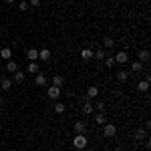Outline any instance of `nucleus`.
Instances as JSON below:
<instances>
[{"mask_svg": "<svg viewBox=\"0 0 151 151\" xmlns=\"http://www.w3.org/2000/svg\"><path fill=\"white\" fill-rule=\"evenodd\" d=\"M87 143H89V139H87L85 133H75V139H73V147L75 149H85Z\"/></svg>", "mask_w": 151, "mask_h": 151, "instance_id": "1", "label": "nucleus"}, {"mask_svg": "<svg viewBox=\"0 0 151 151\" xmlns=\"http://www.w3.org/2000/svg\"><path fill=\"white\" fill-rule=\"evenodd\" d=\"M47 95L52 99V101H58V99H60V95H63V91H60V87L50 85V87H48V91H47Z\"/></svg>", "mask_w": 151, "mask_h": 151, "instance_id": "2", "label": "nucleus"}, {"mask_svg": "<svg viewBox=\"0 0 151 151\" xmlns=\"http://www.w3.org/2000/svg\"><path fill=\"white\" fill-rule=\"evenodd\" d=\"M103 135H105V137H109V139L115 137V135H117V127H115V125H111V123H105V125H103Z\"/></svg>", "mask_w": 151, "mask_h": 151, "instance_id": "3", "label": "nucleus"}, {"mask_svg": "<svg viewBox=\"0 0 151 151\" xmlns=\"http://www.w3.org/2000/svg\"><path fill=\"white\" fill-rule=\"evenodd\" d=\"M127 63H129V55L125 50H119L115 55V65H127Z\"/></svg>", "mask_w": 151, "mask_h": 151, "instance_id": "4", "label": "nucleus"}, {"mask_svg": "<svg viewBox=\"0 0 151 151\" xmlns=\"http://www.w3.org/2000/svg\"><path fill=\"white\" fill-rule=\"evenodd\" d=\"M0 58H2V60H10L12 58V48L10 47H2L0 48Z\"/></svg>", "mask_w": 151, "mask_h": 151, "instance_id": "5", "label": "nucleus"}, {"mask_svg": "<svg viewBox=\"0 0 151 151\" xmlns=\"http://www.w3.org/2000/svg\"><path fill=\"white\" fill-rule=\"evenodd\" d=\"M0 89H2L4 93H6V91H10V89H12V79H10V77H4V79L0 81Z\"/></svg>", "mask_w": 151, "mask_h": 151, "instance_id": "6", "label": "nucleus"}, {"mask_svg": "<svg viewBox=\"0 0 151 151\" xmlns=\"http://www.w3.org/2000/svg\"><path fill=\"white\" fill-rule=\"evenodd\" d=\"M24 79H26V73H22L20 69L12 73V83H24Z\"/></svg>", "mask_w": 151, "mask_h": 151, "instance_id": "7", "label": "nucleus"}, {"mask_svg": "<svg viewBox=\"0 0 151 151\" xmlns=\"http://www.w3.org/2000/svg\"><path fill=\"white\" fill-rule=\"evenodd\" d=\"M97 97H99V87H89V89H87V99H89V101H93V99H97Z\"/></svg>", "mask_w": 151, "mask_h": 151, "instance_id": "8", "label": "nucleus"}, {"mask_svg": "<svg viewBox=\"0 0 151 151\" xmlns=\"http://www.w3.org/2000/svg\"><path fill=\"white\" fill-rule=\"evenodd\" d=\"M147 139V129L145 127H139L135 131V141H145Z\"/></svg>", "mask_w": 151, "mask_h": 151, "instance_id": "9", "label": "nucleus"}, {"mask_svg": "<svg viewBox=\"0 0 151 151\" xmlns=\"http://www.w3.org/2000/svg\"><path fill=\"white\" fill-rule=\"evenodd\" d=\"M93 111H95V105H93V101H89V99H87V101L83 103V113H85V115H91Z\"/></svg>", "mask_w": 151, "mask_h": 151, "instance_id": "10", "label": "nucleus"}, {"mask_svg": "<svg viewBox=\"0 0 151 151\" xmlns=\"http://www.w3.org/2000/svg\"><path fill=\"white\" fill-rule=\"evenodd\" d=\"M50 57H52V52H50L48 48H40V50H38V58H40V60H50Z\"/></svg>", "mask_w": 151, "mask_h": 151, "instance_id": "11", "label": "nucleus"}, {"mask_svg": "<svg viewBox=\"0 0 151 151\" xmlns=\"http://www.w3.org/2000/svg\"><path fill=\"white\" fill-rule=\"evenodd\" d=\"M6 70H8L10 75H12V73H16V70H18V63L12 60V58H10V60H6Z\"/></svg>", "mask_w": 151, "mask_h": 151, "instance_id": "12", "label": "nucleus"}, {"mask_svg": "<svg viewBox=\"0 0 151 151\" xmlns=\"http://www.w3.org/2000/svg\"><path fill=\"white\" fill-rule=\"evenodd\" d=\"M35 83L36 85H38V87H45V85H47V77H45V75H42V73H36V77H35Z\"/></svg>", "mask_w": 151, "mask_h": 151, "instance_id": "13", "label": "nucleus"}, {"mask_svg": "<svg viewBox=\"0 0 151 151\" xmlns=\"http://www.w3.org/2000/svg\"><path fill=\"white\" fill-rule=\"evenodd\" d=\"M87 131V123L85 121H75V133H85Z\"/></svg>", "mask_w": 151, "mask_h": 151, "instance_id": "14", "label": "nucleus"}, {"mask_svg": "<svg viewBox=\"0 0 151 151\" xmlns=\"http://www.w3.org/2000/svg\"><path fill=\"white\" fill-rule=\"evenodd\" d=\"M115 77H117V81L125 83V81H127V79H129V70H125V69H121V70H119V73H117V75H115Z\"/></svg>", "mask_w": 151, "mask_h": 151, "instance_id": "15", "label": "nucleus"}, {"mask_svg": "<svg viewBox=\"0 0 151 151\" xmlns=\"http://www.w3.org/2000/svg\"><path fill=\"white\" fill-rule=\"evenodd\" d=\"M147 89H149V79H145V81H139V83H137V91H141V93H147Z\"/></svg>", "mask_w": 151, "mask_h": 151, "instance_id": "16", "label": "nucleus"}, {"mask_svg": "<svg viewBox=\"0 0 151 151\" xmlns=\"http://www.w3.org/2000/svg\"><path fill=\"white\" fill-rule=\"evenodd\" d=\"M52 109H55V113H58V115H63V113L67 111V105H65V103H60V101H57Z\"/></svg>", "mask_w": 151, "mask_h": 151, "instance_id": "17", "label": "nucleus"}, {"mask_svg": "<svg viewBox=\"0 0 151 151\" xmlns=\"http://www.w3.org/2000/svg\"><path fill=\"white\" fill-rule=\"evenodd\" d=\"M95 123H97V125H105V123H107V117H105L103 111H99V113L95 115Z\"/></svg>", "mask_w": 151, "mask_h": 151, "instance_id": "18", "label": "nucleus"}, {"mask_svg": "<svg viewBox=\"0 0 151 151\" xmlns=\"http://www.w3.org/2000/svg\"><path fill=\"white\" fill-rule=\"evenodd\" d=\"M26 58L28 60H38V50L36 48H28L26 50Z\"/></svg>", "mask_w": 151, "mask_h": 151, "instance_id": "19", "label": "nucleus"}, {"mask_svg": "<svg viewBox=\"0 0 151 151\" xmlns=\"http://www.w3.org/2000/svg\"><path fill=\"white\" fill-rule=\"evenodd\" d=\"M143 70V63L141 60H133L131 63V73H141Z\"/></svg>", "mask_w": 151, "mask_h": 151, "instance_id": "20", "label": "nucleus"}, {"mask_svg": "<svg viewBox=\"0 0 151 151\" xmlns=\"http://www.w3.org/2000/svg\"><path fill=\"white\" fill-rule=\"evenodd\" d=\"M26 70H28L30 75H36V73H38V63H36V60H30L28 67H26Z\"/></svg>", "mask_w": 151, "mask_h": 151, "instance_id": "21", "label": "nucleus"}, {"mask_svg": "<svg viewBox=\"0 0 151 151\" xmlns=\"http://www.w3.org/2000/svg\"><path fill=\"white\" fill-rule=\"evenodd\" d=\"M81 58L83 60H91V58H93V50H91V48H83L81 50Z\"/></svg>", "mask_w": 151, "mask_h": 151, "instance_id": "22", "label": "nucleus"}, {"mask_svg": "<svg viewBox=\"0 0 151 151\" xmlns=\"http://www.w3.org/2000/svg\"><path fill=\"white\" fill-rule=\"evenodd\" d=\"M52 85L63 89V85H65V77H60V75H55V77H52Z\"/></svg>", "mask_w": 151, "mask_h": 151, "instance_id": "23", "label": "nucleus"}, {"mask_svg": "<svg viewBox=\"0 0 151 151\" xmlns=\"http://www.w3.org/2000/svg\"><path fill=\"white\" fill-rule=\"evenodd\" d=\"M105 57H107V55H105V48H97V50H93V58H97V60H103Z\"/></svg>", "mask_w": 151, "mask_h": 151, "instance_id": "24", "label": "nucleus"}, {"mask_svg": "<svg viewBox=\"0 0 151 151\" xmlns=\"http://www.w3.org/2000/svg\"><path fill=\"white\" fill-rule=\"evenodd\" d=\"M115 47V40L111 38V36H105L103 38V48H113Z\"/></svg>", "mask_w": 151, "mask_h": 151, "instance_id": "25", "label": "nucleus"}, {"mask_svg": "<svg viewBox=\"0 0 151 151\" xmlns=\"http://www.w3.org/2000/svg\"><path fill=\"white\" fill-rule=\"evenodd\" d=\"M137 60H141V63L149 60V50H147V48H143V50H139V58H137Z\"/></svg>", "mask_w": 151, "mask_h": 151, "instance_id": "26", "label": "nucleus"}, {"mask_svg": "<svg viewBox=\"0 0 151 151\" xmlns=\"http://www.w3.org/2000/svg\"><path fill=\"white\" fill-rule=\"evenodd\" d=\"M103 60H105V65H107V69H113V67H115V57H109V55H107Z\"/></svg>", "mask_w": 151, "mask_h": 151, "instance_id": "27", "label": "nucleus"}, {"mask_svg": "<svg viewBox=\"0 0 151 151\" xmlns=\"http://www.w3.org/2000/svg\"><path fill=\"white\" fill-rule=\"evenodd\" d=\"M18 10H20V12L28 10V2H26V0H20V2H18Z\"/></svg>", "mask_w": 151, "mask_h": 151, "instance_id": "28", "label": "nucleus"}, {"mask_svg": "<svg viewBox=\"0 0 151 151\" xmlns=\"http://www.w3.org/2000/svg\"><path fill=\"white\" fill-rule=\"evenodd\" d=\"M95 109H97V111H105V103H103V101H97Z\"/></svg>", "mask_w": 151, "mask_h": 151, "instance_id": "29", "label": "nucleus"}, {"mask_svg": "<svg viewBox=\"0 0 151 151\" xmlns=\"http://www.w3.org/2000/svg\"><path fill=\"white\" fill-rule=\"evenodd\" d=\"M28 6H40V0H28Z\"/></svg>", "mask_w": 151, "mask_h": 151, "instance_id": "30", "label": "nucleus"}, {"mask_svg": "<svg viewBox=\"0 0 151 151\" xmlns=\"http://www.w3.org/2000/svg\"><path fill=\"white\" fill-rule=\"evenodd\" d=\"M2 105H4V97L0 95V107H2Z\"/></svg>", "mask_w": 151, "mask_h": 151, "instance_id": "31", "label": "nucleus"}, {"mask_svg": "<svg viewBox=\"0 0 151 151\" xmlns=\"http://www.w3.org/2000/svg\"><path fill=\"white\" fill-rule=\"evenodd\" d=\"M4 2H6V4H12V2H14V0H4Z\"/></svg>", "mask_w": 151, "mask_h": 151, "instance_id": "32", "label": "nucleus"}, {"mask_svg": "<svg viewBox=\"0 0 151 151\" xmlns=\"http://www.w3.org/2000/svg\"><path fill=\"white\" fill-rule=\"evenodd\" d=\"M113 151H123V149H121V147H115V149H113Z\"/></svg>", "mask_w": 151, "mask_h": 151, "instance_id": "33", "label": "nucleus"}, {"mask_svg": "<svg viewBox=\"0 0 151 151\" xmlns=\"http://www.w3.org/2000/svg\"><path fill=\"white\" fill-rule=\"evenodd\" d=\"M0 117H2V109H0Z\"/></svg>", "mask_w": 151, "mask_h": 151, "instance_id": "34", "label": "nucleus"}, {"mask_svg": "<svg viewBox=\"0 0 151 151\" xmlns=\"http://www.w3.org/2000/svg\"><path fill=\"white\" fill-rule=\"evenodd\" d=\"M145 151H149V149H145Z\"/></svg>", "mask_w": 151, "mask_h": 151, "instance_id": "35", "label": "nucleus"}]
</instances>
